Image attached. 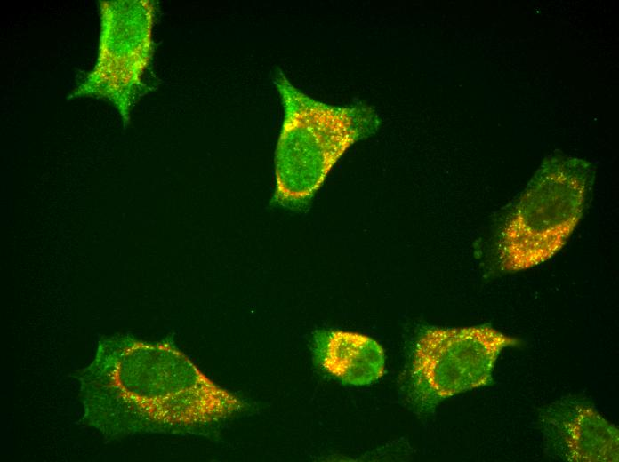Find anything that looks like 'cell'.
<instances>
[{
  "mask_svg": "<svg viewBox=\"0 0 619 462\" xmlns=\"http://www.w3.org/2000/svg\"><path fill=\"white\" fill-rule=\"evenodd\" d=\"M595 167L564 155L546 158L526 189L496 214L482 245L488 274L540 265L567 243L590 200Z\"/></svg>",
  "mask_w": 619,
  "mask_h": 462,
  "instance_id": "6da1fadb",
  "label": "cell"
},
{
  "mask_svg": "<svg viewBox=\"0 0 619 462\" xmlns=\"http://www.w3.org/2000/svg\"><path fill=\"white\" fill-rule=\"evenodd\" d=\"M274 84L284 120L275 152L273 201L296 207L310 202L346 150L375 133L381 120L365 103L332 106L314 100L281 72Z\"/></svg>",
  "mask_w": 619,
  "mask_h": 462,
  "instance_id": "7a4b0ae2",
  "label": "cell"
},
{
  "mask_svg": "<svg viewBox=\"0 0 619 462\" xmlns=\"http://www.w3.org/2000/svg\"><path fill=\"white\" fill-rule=\"evenodd\" d=\"M138 363L126 387L139 431H189L221 423L247 404L164 343L132 341Z\"/></svg>",
  "mask_w": 619,
  "mask_h": 462,
  "instance_id": "3957f363",
  "label": "cell"
},
{
  "mask_svg": "<svg viewBox=\"0 0 619 462\" xmlns=\"http://www.w3.org/2000/svg\"><path fill=\"white\" fill-rule=\"evenodd\" d=\"M519 344L489 325L422 328L412 350L408 402L428 414L451 396L490 385L501 352Z\"/></svg>",
  "mask_w": 619,
  "mask_h": 462,
  "instance_id": "277c9868",
  "label": "cell"
},
{
  "mask_svg": "<svg viewBox=\"0 0 619 462\" xmlns=\"http://www.w3.org/2000/svg\"><path fill=\"white\" fill-rule=\"evenodd\" d=\"M544 450L568 462H617L618 428L585 398L567 396L539 412Z\"/></svg>",
  "mask_w": 619,
  "mask_h": 462,
  "instance_id": "5b68a950",
  "label": "cell"
},
{
  "mask_svg": "<svg viewBox=\"0 0 619 462\" xmlns=\"http://www.w3.org/2000/svg\"><path fill=\"white\" fill-rule=\"evenodd\" d=\"M313 355L322 370L344 385H371L385 373L382 347L372 338L358 332L340 330L316 332Z\"/></svg>",
  "mask_w": 619,
  "mask_h": 462,
  "instance_id": "8992f818",
  "label": "cell"
}]
</instances>
